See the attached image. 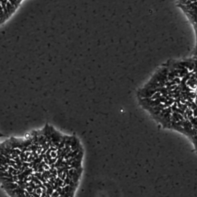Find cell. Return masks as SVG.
I'll list each match as a JSON object with an SVG mask.
<instances>
[{"mask_svg": "<svg viewBox=\"0 0 197 197\" xmlns=\"http://www.w3.org/2000/svg\"><path fill=\"white\" fill-rule=\"evenodd\" d=\"M79 139L52 125L2 143L1 183L9 197H74L82 172Z\"/></svg>", "mask_w": 197, "mask_h": 197, "instance_id": "6da1fadb", "label": "cell"}]
</instances>
